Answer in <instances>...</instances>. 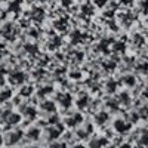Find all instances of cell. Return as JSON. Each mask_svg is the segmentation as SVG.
I'll list each match as a JSON object with an SVG mask.
<instances>
[{
	"label": "cell",
	"instance_id": "5b68a950",
	"mask_svg": "<svg viewBox=\"0 0 148 148\" xmlns=\"http://www.w3.org/2000/svg\"><path fill=\"white\" fill-rule=\"evenodd\" d=\"M49 148H67V145H65V142H59V141H53L52 144H51V147Z\"/></svg>",
	"mask_w": 148,
	"mask_h": 148
},
{
	"label": "cell",
	"instance_id": "52a82bcc",
	"mask_svg": "<svg viewBox=\"0 0 148 148\" xmlns=\"http://www.w3.org/2000/svg\"><path fill=\"white\" fill-rule=\"evenodd\" d=\"M25 148H39L37 145H28V147H25Z\"/></svg>",
	"mask_w": 148,
	"mask_h": 148
},
{
	"label": "cell",
	"instance_id": "277c9868",
	"mask_svg": "<svg viewBox=\"0 0 148 148\" xmlns=\"http://www.w3.org/2000/svg\"><path fill=\"white\" fill-rule=\"evenodd\" d=\"M5 121L8 123L9 126H15L21 121V116L19 114H15V113H8L5 116Z\"/></svg>",
	"mask_w": 148,
	"mask_h": 148
},
{
	"label": "cell",
	"instance_id": "3957f363",
	"mask_svg": "<svg viewBox=\"0 0 148 148\" xmlns=\"http://www.w3.org/2000/svg\"><path fill=\"white\" fill-rule=\"evenodd\" d=\"M25 136H27V139H30V141H39L40 136H42V130H40L39 127H30V129L27 130V133H25Z\"/></svg>",
	"mask_w": 148,
	"mask_h": 148
},
{
	"label": "cell",
	"instance_id": "8992f818",
	"mask_svg": "<svg viewBox=\"0 0 148 148\" xmlns=\"http://www.w3.org/2000/svg\"><path fill=\"white\" fill-rule=\"evenodd\" d=\"M3 144H5V135H2V133H0V148L3 147Z\"/></svg>",
	"mask_w": 148,
	"mask_h": 148
},
{
	"label": "cell",
	"instance_id": "7a4b0ae2",
	"mask_svg": "<svg viewBox=\"0 0 148 148\" xmlns=\"http://www.w3.org/2000/svg\"><path fill=\"white\" fill-rule=\"evenodd\" d=\"M61 133H62V127H59V126H51V127L46 129V138L49 141H56L61 136Z\"/></svg>",
	"mask_w": 148,
	"mask_h": 148
},
{
	"label": "cell",
	"instance_id": "ba28073f",
	"mask_svg": "<svg viewBox=\"0 0 148 148\" xmlns=\"http://www.w3.org/2000/svg\"><path fill=\"white\" fill-rule=\"evenodd\" d=\"M74 148H84V147H83V145H76Z\"/></svg>",
	"mask_w": 148,
	"mask_h": 148
},
{
	"label": "cell",
	"instance_id": "6da1fadb",
	"mask_svg": "<svg viewBox=\"0 0 148 148\" xmlns=\"http://www.w3.org/2000/svg\"><path fill=\"white\" fill-rule=\"evenodd\" d=\"M24 138V133L19 129H14V130H9L5 135V144L9 147H15L21 142V139Z\"/></svg>",
	"mask_w": 148,
	"mask_h": 148
}]
</instances>
